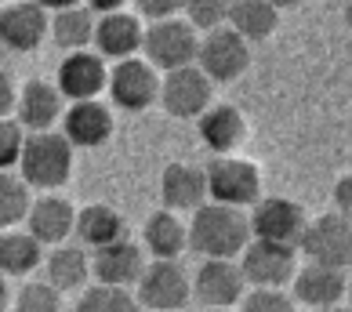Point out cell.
Instances as JSON below:
<instances>
[{"instance_id": "11", "label": "cell", "mask_w": 352, "mask_h": 312, "mask_svg": "<svg viewBox=\"0 0 352 312\" xmlns=\"http://www.w3.org/2000/svg\"><path fill=\"white\" fill-rule=\"evenodd\" d=\"M214 98V84L197 69V66H182V69H171L164 73L160 80V95L156 102L164 106L167 116H178V120H192L200 116Z\"/></svg>"}, {"instance_id": "13", "label": "cell", "mask_w": 352, "mask_h": 312, "mask_svg": "<svg viewBox=\"0 0 352 312\" xmlns=\"http://www.w3.org/2000/svg\"><path fill=\"white\" fill-rule=\"evenodd\" d=\"M109 80V69H106V58L98 51H69L58 66V95L69 98V102H84V98H95L106 91Z\"/></svg>"}, {"instance_id": "1", "label": "cell", "mask_w": 352, "mask_h": 312, "mask_svg": "<svg viewBox=\"0 0 352 312\" xmlns=\"http://www.w3.org/2000/svg\"><path fill=\"white\" fill-rule=\"evenodd\" d=\"M186 236L192 251L204 258H240V251L251 243V225L240 207L200 203L186 225Z\"/></svg>"}, {"instance_id": "30", "label": "cell", "mask_w": 352, "mask_h": 312, "mask_svg": "<svg viewBox=\"0 0 352 312\" xmlns=\"http://www.w3.org/2000/svg\"><path fill=\"white\" fill-rule=\"evenodd\" d=\"M76 312H138V302L127 287L98 283V287L84 291V298L76 302Z\"/></svg>"}, {"instance_id": "3", "label": "cell", "mask_w": 352, "mask_h": 312, "mask_svg": "<svg viewBox=\"0 0 352 312\" xmlns=\"http://www.w3.org/2000/svg\"><path fill=\"white\" fill-rule=\"evenodd\" d=\"M197 47H200V36L182 15L149 22V30H142V51H146V62L153 69L171 73L182 66H192Z\"/></svg>"}, {"instance_id": "22", "label": "cell", "mask_w": 352, "mask_h": 312, "mask_svg": "<svg viewBox=\"0 0 352 312\" xmlns=\"http://www.w3.org/2000/svg\"><path fill=\"white\" fill-rule=\"evenodd\" d=\"M160 200L164 211H197L207 200L204 167L197 164H167L160 175Z\"/></svg>"}, {"instance_id": "8", "label": "cell", "mask_w": 352, "mask_h": 312, "mask_svg": "<svg viewBox=\"0 0 352 312\" xmlns=\"http://www.w3.org/2000/svg\"><path fill=\"white\" fill-rule=\"evenodd\" d=\"M298 251H302L312 265H327V269H345L352 265V225L345 214H320L316 222H309L302 240H298Z\"/></svg>"}, {"instance_id": "32", "label": "cell", "mask_w": 352, "mask_h": 312, "mask_svg": "<svg viewBox=\"0 0 352 312\" xmlns=\"http://www.w3.org/2000/svg\"><path fill=\"white\" fill-rule=\"evenodd\" d=\"M243 312H294V298L283 287H251L240 298Z\"/></svg>"}, {"instance_id": "45", "label": "cell", "mask_w": 352, "mask_h": 312, "mask_svg": "<svg viewBox=\"0 0 352 312\" xmlns=\"http://www.w3.org/2000/svg\"><path fill=\"white\" fill-rule=\"evenodd\" d=\"M149 312H153V309H149Z\"/></svg>"}, {"instance_id": "37", "label": "cell", "mask_w": 352, "mask_h": 312, "mask_svg": "<svg viewBox=\"0 0 352 312\" xmlns=\"http://www.w3.org/2000/svg\"><path fill=\"white\" fill-rule=\"evenodd\" d=\"M349 186H352V178H349V175L334 181V203H338V214H345V218H349V211H352V200H349Z\"/></svg>"}, {"instance_id": "40", "label": "cell", "mask_w": 352, "mask_h": 312, "mask_svg": "<svg viewBox=\"0 0 352 312\" xmlns=\"http://www.w3.org/2000/svg\"><path fill=\"white\" fill-rule=\"evenodd\" d=\"M269 4L276 8V11H283V8H298V4H305V0H269Z\"/></svg>"}, {"instance_id": "21", "label": "cell", "mask_w": 352, "mask_h": 312, "mask_svg": "<svg viewBox=\"0 0 352 312\" xmlns=\"http://www.w3.org/2000/svg\"><path fill=\"white\" fill-rule=\"evenodd\" d=\"M200 138L204 146L218 153V156H229L243 146L247 138V120L236 106H229V102H211L204 113H200Z\"/></svg>"}, {"instance_id": "14", "label": "cell", "mask_w": 352, "mask_h": 312, "mask_svg": "<svg viewBox=\"0 0 352 312\" xmlns=\"http://www.w3.org/2000/svg\"><path fill=\"white\" fill-rule=\"evenodd\" d=\"M62 135L69 138L73 149H98L113 138V113L106 102L84 98L62 113Z\"/></svg>"}, {"instance_id": "9", "label": "cell", "mask_w": 352, "mask_h": 312, "mask_svg": "<svg viewBox=\"0 0 352 312\" xmlns=\"http://www.w3.org/2000/svg\"><path fill=\"white\" fill-rule=\"evenodd\" d=\"M240 272L247 287H287L298 272V251L283 243L251 240L240 251Z\"/></svg>"}, {"instance_id": "36", "label": "cell", "mask_w": 352, "mask_h": 312, "mask_svg": "<svg viewBox=\"0 0 352 312\" xmlns=\"http://www.w3.org/2000/svg\"><path fill=\"white\" fill-rule=\"evenodd\" d=\"M15 102H19V87L11 84L8 73H0V116H11V113H15Z\"/></svg>"}, {"instance_id": "38", "label": "cell", "mask_w": 352, "mask_h": 312, "mask_svg": "<svg viewBox=\"0 0 352 312\" xmlns=\"http://www.w3.org/2000/svg\"><path fill=\"white\" fill-rule=\"evenodd\" d=\"M127 0H84V8L91 11H102V15H109V11H120Z\"/></svg>"}, {"instance_id": "28", "label": "cell", "mask_w": 352, "mask_h": 312, "mask_svg": "<svg viewBox=\"0 0 352 312\" xmlns=\"http://www.w3.org/2000/svg\"><path fill=\"white\" fill-rule=\"evenodd\" d=\"M47 33L66 51H87L91 36H95V11L84 8V4L55 11V22H47Z\"/></svg>"}, {"instance_id": "5", "label": "cell", "mask_w": 352, "mask_h": 312, "mask_svg": "<svg viewBox=\"0 0 352 312\" xmlns=\"http://www.w3.org/2000/svg\"><path fill=\"white\" fill-rule=\"evenodd\" d=\"M192 298V280L178 265V258H153L138 276V305L153 312H178Z\"/></svg>"}, {"instance_id": "7", "label": "cell", "mask_w": 352, "mask_h": 312, "mask_svg": "<svg viewBox=\"0 0 352 312\" xmlns=\"http://www.w3.org/2000/svg\"><path fill=\"white\" fill-rule=\"evenodd\" d=\"M192 66H197L211 84H232L247 73V66H251V44L232 33L229 25H221V30H211L200 41Z\"/></svg>"}, {"instance_id": "6", "label": "cell", "mask_w": 352, "mask_h": 312, "mask_svg": "<svg viewBox=\"0 0 352 312\" xmlns=\"http://www.w3.org/2000/svg\"><path fill=\"white\" fill-rule=\"evenodd\" d=\"M251 225V240H265V243H283L298 251V240L309 225V214L302 203L287 200V197H258L247 214Z\"/></svg>"}, {"instance_id": "20", "label": "cell", "mask_w": 352, "mask_h": 312, "mask_svg": "<svg viewBox=\"0 0 352 312\" xmlns=\"http://www.w3.org/2000/svg\"><path fill=\"white\" fill-rule=\"evenodd\" d=\"M15 113H19V124L30 127V131H51L62 120V113H66V98L58 95L55 84L30 80L19 91Z\"/></svg>"}, {"instance_id": "41", "label": "cell", "mask_w": 352, "mask_h": 312, "mask_svg": "<svg viewBox=\"0 0 352 312\" xmlns=\"http://www.w3.org/2000/svg\"><path fill=\"white\" fill-rule=\"evenodd\" d=\"M8 309V283H4V276H0V312Z\"/></svg>"}, {"instance_id": "27", "label": "cell", "mask_w": 352, "mask_h": 312, "mask_svg": "<svg viewBox=\"0 0 352 312\" xmlns=\"http://www.w3.org/2000/svg\"><path fill=\"white\" fill-rule=\"evenodd\" d=\"M44 269H47V283L55 291H76L91 276V258L80 247H55L44 258Z\"/></svg>"}, {"instance_id": "29", "label": "cell", "mask_w": 352, "mask_h": 312, "mask_svg": "<svg viewBox=\"0 0 352 312\" xmlns=\"http://www.w3.org/2000/svg\"><path fill=\"white\" fill-rule=\"evenodd\" d=\"M30 186L22 178L0 171V232L15 229L19 222H25V211H30Z\"/></svg>"}, {"instance_id": "19", "label": "cell", "mask_w": 352, "mask_h": 312, "mask_svg": "<svg viewBox=\"0 0 352 312\" xmlns=\"http://www.w3.org/2000/svg\"><path fill=\"white\" fill-rule=\"evenodd\" d=\"M294 302H302L309 309H331V305H342V298L349 291V276L345 269H327V265H305L294 272Z\"/></svg>"}, {"instance_id": "33", "label": "cell", "mask_w": 352, "mask_h": 312, "mask_svg": "<svg viewBox=\"0 0 352 312\" xmlns=\"http://www.w3.org/2000/svg\"><path fill=\"white\" fill-rule=\"evenodd\" d=\"M15 312H58V291L51 283H25L19 291Z\"/></svg>"}, {"instance_id": "25", "label": "cell", "mask_w": 352, "mask_h": 312, "mask_svg": "<svg viewBox=\"0 0 352 312\" xmlns=\"http://www.w3.org/2000/svg\"><path fill=\"white\" fill-rule=\"evenodd\" d=\"M142 240H146V251L153 258H178L189 247L186 222L175 211H156L146 222V229H142Z\"/></svg>"}, {"instance_id": "44", "label": "cell", "mask_w": 352, "mask_h": 312, "mask_svg": "<svg viewBox=\"0 0 352 312\" xmlns=\"http://www.w3.org/2000/svg\"><path fill=\"white\" fill-rule=\"evenodd\" d=\"M0 4H4V0H0Z\"/></svg>"}, {"instance_id": "34", "label": "cell", "mask_w": 352, "mask_h": 312, "mask_svg": "<svg viewBox=\"0 0 352 312\" xmlns=\"http://www.w3.org/2000/svg\"><path fill=\"white\" fill-rule=\"evenodd\" d=\"M22 124L11 120V116H0V171H11L19 164V153H22Z\"/></svg>"}, {"instance_id": "4", "label": "cell", "mask_w": 352, "mask_h": 312, "mask_svg": "<svg viewBox=\"0 0 352 312\" xmlns=\"http://www.w3.org/2000/svg\"><path fill=\"white\" fill-rule=\"evenodd\" d=\"M204 181H207V197L211 203H226V207H251L262 197V171L251 160L240 156H214L204 167Z\"/></svg>"}, {"instance_id": "10", "label": "cell", "mask_w": 352, "mask_h": 312, "mask_svg": "<svg viewBox=\"0 0 352 312\" xmlns=\"http://www.w3.org/2000/svg\"><path fill=\"white\" fill-rule=\"evenodd\" d=\"M106 91L113 98L116 109L124 113H142L149 109L156 95H160V76H156V69L149 66L146 58H124L116 62V66L109 69V80H106Z\"/></svg>"}, {"instance_id": "42", "label": "cell", "mask_w": 352, "mask_h": 312, "mask_svg": "<svg viewBox=\"0 0 352 312\" xmlns=\"http://www.w3.org/2000/svg\"><path fill=\"white\" fill-rule=\"evenodd\" d=\"M312 312H349V309H342V305H331V309H312Z\"/></svg>"}, {"instance_id": "24", "label": "cell", "mask_w": 352, "mask_h": 312, "mask_svg": "<svg viewBox=\"0 0 352 312\" xmlns=\"http://www.w3.org/2000/svg\"><path fill=\"white\" fill-rule=\"evenodd\" d=\"M73 232L80 236V243L87 247H106L113 240L124 236V218L116 207L109 203H87L84 211H76V222H73Z\"/></svg>"}, {"instance_id": "2", "label": "cell", "mask_w": 352, "mask_h": 312, "mask_svg": "<svg viewBox=\"0 0 352 312\" xmlns=\"http://www.w3.org/2000/svg\"><path fill=\"white\" fill-rule=\"evenodd\" d=\"M19 171L22 181L30 189H44L55 192L58 186H66L73 175V146L62 131H30L22 138V153H19Z\"/></svg>"}, {"instance_id": "18", "label": "cell", "mask_w": 352, "mask_h": 312, "mask_svg": "<svg viewBox=\"0 0 352 312\" xmlns=\"http://www.w3.org/2000/svg\"><path fill=\"white\" fill-rule=\"evenodd\" d=\"M91 41H95L102 58H113V62L135 58L142 51V19L127 15V11H109V15L95 19V36Z\"/></svg>"}, {"instance_id": "15", "label": "cell", "mask_w": 352, "mask_h": 312, "mask_svg": "<svg viewBox=\"0 0 352 312\" xmlns=\"http://www.w3.org/2000/svg\"><path fill=\"white\" fill-rule=\"evenodd\" d=\"M142 269H146L142 247L127 236L95 247V258H91V276L98 283H109V287H131V283H138Z\"/></svg>"}, {"instance_id": "43", "label": "cell", "mask_w": 352, "mask_h": 312, "mask_svg": "<svg viewBox=\"0 0 352 312\" xmlns=\"http://www.w3.org/2000/svg\"><path fill=\"white\" fill-rule=\"evenodd\" d=\"M207 312H232V309H207Z\"/></svg>"}, {"instance_id": "23", "label": "cell", "mask_w": 352, "mask_h": 312, "mask_svg": "<svg viewBox=\"0 0 352 312\" xmlns=\"http://www.w3.org/2000/svg\"><path fill=\"white\" fill-rule=\"evenodd\" d=\"M229 30L243 36L247 44L251 41H269L280 25V11L269 4V0H232L229 4Z\"/></svg>"}, {"instance_id": "31", "label": "cell", "mask_w": 352, "mask_h": 312, "mask_svg": "<svg viewBox=\"0 0 352 312\" xmlns=\"http://www.w3.org/2000/svg\"><path fill=\"white\" fill-rule=\"evenodd\" d=\"M229 4H232V0H186L182 15H186V22H189L197 33H200V30L211 33V30H221V25H226Z\"/></svg>"}, {"instance_id": "39", "label": "cell", "mask_w": 352, "mask_h": 312, "mask_svg": "<svg viewBox=\"0 0 352 312\" xmlns=\"http://www.w3.org/2000/svg\"><path fill=\"white\" fill-rule=\"evenodd\" d=\"M36 8H44V11H66V8H76V4H84V0H33Z\"/></svg>"}, {"instance_id": "26", "label": "cell", "mask_w": 352, "mask_h": 312, "mask_svg": "<svg viewBox=\"0 0 352 312\" xmlns=\"http://www.w3.org/2000/svg\"><path fill=\"white\" fill-rule=\"evenodd\" d=\"M44 262V243H36L25 229H4L0 232V272L8 276H25Z\"/></svg>"}, {"instance_id": "12", "label": "cell", "mask_w": 352, "mask_h": 312, "mask_svg": "<svg viewBox=\"0 0 352 312\" xmlns=\"http://www.w3.org/2000/svg\"><path fill=\"white\" fill-rule=\"evenodd\" d=\"M247 283L236 258H204V265L192 276V294L207 309H232L243 298Z\"/></svg>"}, {"instance_id": "35", "label": "cell", "mask_w": 352, "mask_h": 312, "mask_svg": "<svg viewBox=\"0 0 352 312\" xmlns=\"http://www.w3.org/2000/svg\"><path fill=\"white\" fill-rule=\"evenodd\" d=\"M135 8H138V19L160 22V19H175V15H182L186 0H135Z\"/></svg>"}, {"instance_id": "17", "label": "cell", "mask_w": 352, "mask_h": 312, "mask_svg": "<svg viewBox=\"0 0 352 312\" xmlns=\"http://www.w3.org/2000/svg\"><path fill=\"white\" fill-rule=\"evenodd\" d=\"M73 222H76V207L58 197V192H44L41 200L30 203L25 211V232L36 240V243H62L73 236Z\"/></svg>"}, {"instance_id": "16", "label": "cell", "mask_w": 352, "mask_h": 312, "mask_svg": "<svg viewBox=\"0 0 352 312\" xmlns=\"http://www.w3.org/2000/svg\"><path fill=\"white\" fill-rule=\"evenodd\" d=\"M47 36V11L33 0L0 8V44L11 51H36Z\"/></svg>"}]
</instances>
